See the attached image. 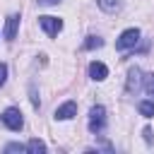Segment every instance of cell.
I'll use <instances>...</instances> for the list:
<instances>
[{
    "label": "cell",
    "instance_id": "cell-1",
    "mask_svg": "<svg viewBox=\"0 0 154 154\" xmlns=\"http://www.w3.org/2000/svg\"><path fill=\"white\" fill-rule=\"evenodd\" d=\"M106 128V108L103 106H91L89 111V130L96 135Z\"/></svg>",
    "mask_w": 154,
    "mask_h": 154
},
{
    "label": "cell",
    "instance_id": "cell-2",
    "mask_svg": "<svg viewBox=\"0 0 154 154\" xmlns=\"http://www.w3.org/2000/svg\"><path fill=\"white\" fill-rule=\"evenodd\" d=\"M137 41H140V29H125L116 41V48L118 51H128V48H135Z\"/></svg>",
    "mask_w": 154,
    "mask_h": 154
},
{
    "label": "cell",
    "instance_id": "cell-3",
    "mask_svg": "<svg viewBox=\"0 0 154 154\" xmlns=\"http://www.w3.org/2000/svg\"><path fill=\"white\" fill-rule=\"evenodd\" d=\"M2 123L10 128V130H22V125H24V118H22V113H19V108H14V106H10V108H5V113H2Z\"/></svg>",
    "mask_w": 154,
    "mask_h": 154
},
{
    "label": "cell",
    "instance_id": "cell-4",
    "mask_svg": "<svg viewBox=\"0 0 154 154\" xmlns=\"http://www.w3.org/2000/svg\"><path fill=\"white\" fill-rule=\"evenodd\" d=\"M142 82H144L142 70H140V67H130V72H128V82H125V91H128V94H137L140 87H142Z\"/></svg>",
    "mask_w": 154,
    "mask_h": 154
},
{
    "label": "cell",
    "instance_id": "cell-5",
    "mask_svg": "<svg viewBox=\"0 0 154 154\" xmlns=\"http://www.w3.org/2000/svg\"><path fill=\"white\" fill-rule=\"evenodd\" d=\"M38 24L48 36H58L60 29H63V19L60 17H38Z\"/></svg>",
    "mask_w": 154,
    "mask_h": 154
},
{
    "label": "cell",
    "instance_id": "cell-6",
    "mask_svg": "<svg viewBox=\"0 0 154 154\" xmlns=\"http://www.w3.org/2000/svg\"><path fill=\"white\" fill-rule=\"evenodd\" d=\"M75 116H77V103H75V101H65L63 106L55 108V118H58V120H70V118H75Z\"/></svg>",
    "mask_w": 154,
    "mask_h": 154
},
{
    "label": "cell",
    "instance_id": "cell-7",
    "mask_svg": "<svg viewBox=\"0 0 154 154\" xmlns=\"http://www.w3.org/2000/svg\"><path fill=\"white\" fill-rule=\"evenodd\" d=\"M17 29H19V14H10V17H7V22H5V31H2L5 41H14Z\"/></svg>",
    "mask_w": 154,
    "mask_h": 154
},
{
    "label": "cell",
    "instance_id": "cell-8",
    "mask_svg": "<svg viewBox=\"0 0 154 154\" xmlns=\"http://www.w3.org/2000/svg\"><path fill=\"white\" fill-rule=\"evenodd\" d=\"M89 77H91L94 82H103V79L108 77V67H106L103 63H96V60H94V63L89 65Z\"/></svg>",
    "mask_w": 154,
    "mask_h": 154
},
{
    "label": "cell",
    "instance_id": "cell-9",
    "mask_svg": "<svg viewBox=\"0 0 154 154\" xmlns=\"http://www.w3.org/2000/svg\"><path fill=\"white\" fill-rule=\"evenodd\" d=\"M96 2H99V7H101L103 12H111V14H113V12H118V10L123 7V2H120V0H96Z\"/></svg>",
    "mask_w": 154,
    "mask_h": 154
},
{
    "label": "cell",
    "instance_id": "cell-10",
    "mask_svg": "<svg viewBox=\"0 0 154 154\" xmlns=\"http://www.w3.org/2000/svg\"><path fill=\"white\" fill-rule=\"evenodd\" d=\"M26 152H31V154H43V152H46V144H43L38 137H34V140H29Z\"/></svg>",
    "mask_w": 154,
    "mask_h": 154
},
{
    "label": "cell",
    "instance_id": "cell-11",
    "mask_svg": "<svg viewBox=\"0 0 154 154\" xmlns=\"http://www.w3.org/2000/svg\"><path fill=\"white\" fill-rule=\"evenodd\" d=\"M137 111H140L144 118H154V101H140V103H137Z\"/></svg>",
    "mask_w": 154,
    "mask_h": 154
},
{
    "label": "cell",
    "instance_id": "cell-12",
    "mask_svg": "<svg viewBox=\"0 0 154 154\" xmlns=\"http://www.w3.org/2000/svg\"><path fill=\"white\" fill-rule=\"evenodd\" d=\"M101 46H103V38H99V36H87V41H84L87 51H94V48H101Z\"/></svg>",
    "mask_w": 154,
    "mask_h": 154
},
{
    "label": "cell",
    "instance_id": "cell-13",
    "mask_svg": "<svg viewBox=\"0 0 154 154\" xmlns=\"http://www.w3.org/2000/svg\"><path fill=\"white\" fill-rule=\"evenodd\" d=\"M14 152H26V144H19V142H10L5 147V154H14Z\"/></svg>",
    "mask_w": 154,
    "mask_h": 154
},
{
    "label": "cell",
    "instance_id": "cell-14",
    "mask_svg": "<svg viewBox=\"0 0 154 154\" xmlns=\"http://www.w3.org/2000/svg\"><path fill=\"white\" fill-rule=\"evenodd\" d=\"M144 91L149 96H154V72L152 75H144Z\"/></svg>",
    "mask_w": 154,
    "mask_h": 154
},
{
    "label": "cell",
    "instance_id": "cell-15",
    "mask_svg": "<svg viewBox=\"0 0 154 154\" xmlns=\"http://www.w3.org/2000/svg\"><path fill=\"white\" fill-rule=\"evenodd\" d=\"M5 79H7V65H5V63H0V87L5 84Z\"/></svg>",
    "mask_w": 154,
    "mask_h": 154
},
{
    "label": "cell",
    "instance_id": "cell-16",
    "mask_svg": "<svg viewBox=\"0 0 154 154\" xmlns=\"http://www.w3.org/2000/svg\"><path fill=\"white\" fill-rule=\"evenodd\" d=\"M142 135H144V142H147V144H152V128H144V130H142Z\"/></svg>",
    "mask_w": 154,
    "mask_h": 154
},
{
    "label": "cell",
    "instance_id": "cell-17",
    "mask_svg": "<svg viewBox=\"0 0 154 154\" xmlns=\"http://www.w3.org/2000/svg\"><path fill=\"white\" fill-rule=\"evenodd\" d=\"M60 0H38V5H58Z\"/></svg>",
    "mask_w": 154,
    "mask_h": 154
}]
</instances>
